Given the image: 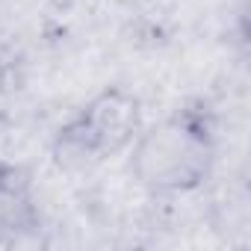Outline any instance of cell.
I'll return each instance as SVG.
<instances>
[{
	"label": "cell",
	"instance_id": "obj_1",
	"mask_svg": "<svg viewBox=\"0 0 251 251\" xmlns=\"http://www.w3.org/2000/svg\"><path fill=\"white\" fill-rule=\"evenodd\" d=\"M213 163L210 124L198 112H177L142 136L133 154L136 177L151 189H192Z\"/></svg>",
	"mask_w": 251,
	"mask_h": 251
},
{
	"label": "cell",
	"instance_id": "obj_2",
	"mask_svg": "<svg viewBox=\"0 0 251 251\" xmlns=\"http://www.w3.org/2000/svg\"><path fill=\"white\" fill-rule=\"evenodd\" d=\"M139 130V100L124 89H106L56 133L53 157L65 169H83L118 154Z\"/></svg>",
	"mask_w": 251,
	"mask_h": 251
},
{
	"label": "cell",
	"instance_id": "obj_3",
	"mask_svg": "<svg viewBox=\"0 0 251 251\" xmlns=\"http://www.w3.org/2000/svg\"><path fill=\"white\" fill-rule=\"evenodd\" d=\"M39 227L30 180L18 166L0 160V242L27 236Z\"/></svg>",
	"mask_w": 251,
	"mask_h": 251
}]
</instances>
